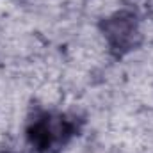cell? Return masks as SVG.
Listing matches in <instances>:
<instances>
[{
  "label": "cell",
  "instance_id": "cell-2",
  "mask_svg": "<svg viewBox=\"0 0 153 153\" xmlns=\"http://www.w3.org/2000/svg\"><path fill=\"white\" fill-rule=\"evenodd\" d=\"M100 30L114 57H123L141 45L139 20L134 11L123 9L100 22Z\"/></svg>",
  "mask_w": 153,
  "mask_h": 153
},
{
  "label": "cell",
  "instance_id": "cell-1",
  "mask_svg": "<svg viewBox=\"0 0 153 153\" xmlns=\"http://www.w3.org/2000/svg\"><path fill=\"white\" fill-rule=\"evenodd\" d=\"M80 132V119L64 112L36 111L29 117L25 135L27 143L38 153H55L62 150Z\"/></svg>",
  "mask_w": 153,
  "mask_h": 153
}]
</instances>
